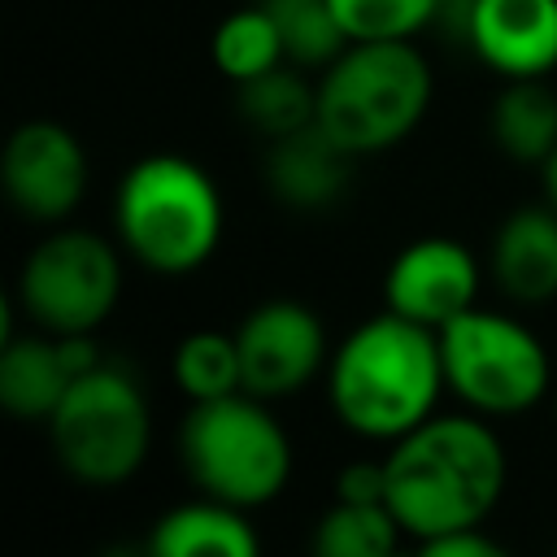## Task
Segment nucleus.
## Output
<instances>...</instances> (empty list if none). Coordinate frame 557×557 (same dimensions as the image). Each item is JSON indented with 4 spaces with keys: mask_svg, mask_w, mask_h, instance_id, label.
Listing matches in <instances>:
<instances>
[{
    "mask_svg": "<svg viewBox=\"0 0 557 557\" xmlns=\"http://www.w3.org/2000/svg\"><path fill=\"white\" fill-rule=\"evenodd\" d=\"M387 466V509L400 531L418 544L483 527L505 492V448L483 413H431L400 440H392Z\"/></svg>",
    "mask_w": 557,
    "mask_h": 557,
    "instance_id": "1",
    "label": "nucleus"
},
{
    "mask_svg": "<svg viewBox=\"0 0 557 557\" xmlns=\"http://www.w3.org/2000/svg\"><path fill=\"white\" fill-rule=\"evenodd\" d=\"M444 387L440 331L392 309L352 326L326 361V400L361 440H400L435 413Z\"/></svg>",
    "mask_w": 557,
    "mask_h": 557,
    "instance_id": "2",
    "label": "nucleus"
},
{
    "mask_svg": "<svg viewBox=\"0 0 557 557\" xmlns=\"http://www.w3.org/2000/svg\"><path fill=\"white\" fill-rule=\"evenodd\" d=\"M431 104V65L413 39L348 44L318 78V126L352 157L396 148Z\"/></svg>",
    "mask_w": 557,
    "mask_h": 557,
    "instance_id": "3",
    "label": "nucleus"
},
{
    "mask_svg": "<svg viewBox=\"0 0 557 557\" xmlns=\"http://www.w3.org/2000/svg\"><path fill=\"white\" fill-rule=\"evenodd\" d=\"M113 222L122 248L152 274H191L222 239V196L196 161L152 152L122 174Z\"/></svg>",
    "mask_w": 557,
    "mask_h": 557,
    "instance_id": "4",
    "label": "nucleus"
},
{
    "mask_svg": "<svg viewBox=\"0 0 557 557\" xmlns=\"http://www.w3.org/2000/svg\"><path fill=\"white\" fill-rule=\"evenodd\" d=\"M183 466L205 496L239 509L270 505L292 474V444L278 418L252 392L191 400L178 431Z\"/></svg>",
    "mask_w": 557,
    "mask_h": 557,
    "instance_id": "5",
    "label": "nucleus"
},
{
    "mask_svg": "<svg viewBox=\"0 0 557 557\" xmlns=\"http://www.w3.org/2000/svg\"><path fill=\"white\" fill-rule=\"evenodd\" d=\"M48 440L61 470L74 474L78 483L91 487L126 483L148 457V440H152L148 400L122 366L100 361L96 370L78 374L65 387L61 405L48 418Z\"/></svg>",
    "mask_w": 557,
    "mask_h": 557,
    "instance_id": "6",
    "label": "nucleus"
},
{
    "mask_svg": "<svg viewBox=\"0 0 557 557\" xmlns=\"http://www.w3.org/2000/svg\"><path fill=\"white\" fill-rule=\"evenodd\" d=\"M444 379L457 400L483 418L527 413L544 400L553 383L548 352L531 326L509 313L466 309L440 326Z\"/></svg>",
    "mask_w": 557,
    "mask_h": 557,
    "instance_id": "7",
    "label": "nucleus"
},
{
    "mask_svg": "<svg viewBox=\"0 0 557 557\" xmlns=\"http://www.w3.org/2000/svg\"><path fill=\"white\" fill-rule=\"evenodd\" d=\"M122 296V261L96 231H52L17 274V305L48 335H91Z\"/></svg>",
    "mask_w": 557,
    "mask_h": 557,
    "instance_id": "8",
    "label": "nucleus"
},
{
    "mask_svg": "<svg viewBox=\"0 0 557 557\" xmlns=\"http://www.w3.org/2000/svg\"><path fill=\"white\" fill-rule=\"evenodd\" d=\"M244 392L261 400L296 396L326 361V331L300 300H261L235 331Z\"/></svg>",
    "mask_w": 557,
    "mask_h": 557,
    "instance_id": "9",
    "label": "nucleus"
},
{
    "mask_svg": "<svg viewBox=\"0 0 557 557\" xmlns=\"http://www.w3.org/2000/svg\"><path fill=\"white\" fill-rule=\"evenodd\" d=\"M0 183L30 222H61L87 191V152L61 122H22L0 152Z\"/></svg>",
    "mask_w": 557,
    "mask_h": 557,
    "instance_id": "10",
    "label": "nucleus"
},
{
    "mask_svg": "<svg viewBox=\"0 0 557 557\" xmlns=\"http://www.w3.org/2000/svg\"><path fill=\"white\" fill-rule=\"evenodd\" d=\"M383 300L392 313L440 331L444 322L479 305V261L466 244L448 235L413 239L392 257Z\"/></svg>",
    "mask_w": 557,
    "mask_h": 557,
    "instance_id": "11",
    "label": "nucleus"
},
{
    "mask_svg": "<svg viewBox=\"0 0 557 557\" xmlns=\"http://www.w3.org/2000/svg\"><path fill=\"white\" fill-rule=\"evenodd\" d=\"M466 48L500 78L557 70V0H457Z\"/></svg>",
    "mask_w": 557,
    "mask_h": 557,
    "instance_id": "12",
    "label": "nucleus"
},
{
    "mask_svg": "<svg viewBox=\"0 0 557 557\" xmlns=\"http://www.w3.org/2000/svg\"><path fill=\"white\" fill-rule=\"evenodd\" d=\"M104 357L91 335H4L0 348V405L22 422H48L65 387L96 370Z\"/></svg>",
    "mask_w": 557,
    "mask_h": 557,
    "instance_id": "13",
    "label": "nucleus"
},
{
    "mask_svg": "<svg viewBox=\"0 0 557 557\" xmlns=\"http://www.w3.org/2000/svg\"><path fill=\"white\" fill-rule=\"evenodd\" d=\"M352 152L335 144L318 122L270 139L265 148V187L278 205L296 213H326L344 200L352 183Z\"/></svg>",
    "mask_w": 557,
    "mask_h": 557,
    "instance_id": "14",
    "label": "nucleus"
},
{
    "mask_svg": "<svg viewBox=\"0 0 557 557\" xmlns=\"http://www.w3.org/2000/svg\"><path fill=\"white\" fill-rule=\"evenodd\" d=\"M492 278L518 305L557 296V205H522L496 226Z\"/></svg>",
    "mask_w": 557,
    "mask_h": 557,
    "instance_id": "15",
    "label": "nucleus"
},
{
    "mask_svg": "<svg viewBox=\"0 0 557 557\" xmlns=\"http://www.w3.org/2000/svg\"><path fill=\"white\" fill-rule=\"evenodd\" d=\"M261 540L248 522V509L218 496L183 500L152 522L148 553L157 557H257Z\"/></svg>",
    "mask_w": 557,
    "mask_h": 557,
    "instance_id": "16",
    "label": "nucleus"
},
{
    "mask_svg": "<svg viewBox=\"0 0 557 557\" xmlns=\"http://www.w3.org/2000/svg\"><path fill=\"white\" fill-rule=\"evenodd\" d=\"M492 139L513 161H548L557 148V91L548 78H505L492 104Z\"/></svg>",
    "mask_w": 557,
    "mask_h": 557,
    "instance_id": "17",
    "label": "nucleus"
},
{
    "mask_svg": "<svg viewBox=\"0 0 557 557\" xmlns=\"http://www.w3.org/2000/svg\"><path fill=\"white\" fill-rule=\"evenodd\" d=\"M235 104L252 131H261L265 139H278L318 122V83H309L300 65L283 61L248 83H235Z\"/></svg>",
    "mask_w": 557,
    "mask_h": 557,
    "instance_id": "18",
    "label": "nucleus"
},
{
    "mask_svg": "<svg viewBox=\"0 0 557 557\" xmlns=\"http://www.w3.org/2000/svg\"><path fill=\"white\" fill-rule=\"evenodd\" d=\"M287 52H283V35L270 17V9L257 0V4H244L235 13H226L213 30V65L231 78V83H248L274 65H283Z\"/></svg>",
    "mask_w": 557,
    "mask_h": 557,
    "instance_id": "19",
    "label": "nucleus"
},
{
    "mask_svg": "<svg viewBox=\"0 0 557 557\" xmlns=\"http://www.w3.org/2000/svg\"><path fill=\"white\" fill-rule=\"evenodd\" d=\"M400 522L396 513L379 500H339L318 518L313 531V553L322 557H387L400 544Z\"/></svg>",
    "mask_w": 557,
    "mask_h": 557,
    "instance_id": "20",
    "label": "nucleus"
},
{
    "mask_svg": "<svg viewBox=\"0 0 557 557\" xmlns=\"http://www.w3.org/2000/svg\"><path fill=\"white\" fill-rule=\"evenodd\" d=\"M283 35V52L300 70H326L344 48L348 35L331 9V0H261Z\"/></svg>",
    "mask_w": 557,
    "mask_h": 557,
    "instance_id": "21",
    "label": "nucleus"
},
{
    "mask_svg": "<svg viewBox=\"0 0 557 557\" xmlns=\"http://www.w3.org/2000/svg\"><path fill=\"white\" fill-rule=\"evenodd\" d=\"M174 383L187 400H218L231 392H244V366L235 335L222 331H191L174 348Z\"/></svg>",
    "mask_w": 557,
    "mask_h": 557,
    "instance_id": "22",
    "label": "nucleus"
},
{
    "mask_svg": "<svg viewBox=\"0 0 557 557\" xmlns=\"http://www.w3.org/2000/svg\"><path fill=\"white\" fill-rule=\"evenodd\" d=\"M448 0H331L348 44L366 39H413L440 17Z\"/></svg>",
    "mask_w": 557,
    "mask_h": 557,
    "instance_id": "23",
    "label": "nucleus"
},
{
    "mask_svg": "<svg viewBox=\"0 0 557 557\" xmlns=\"http://www.w3.org/2000/svg\"><path fill=\"white\" fill-rule=\"evenodd\" d=\"M335 496L339 500H370V505H387V466L383 461H352L339 470L335 479Z\"/></svg>",
    "mask_w": 557,
    "mask_h": 557,
    "instance_id": "24",
    "label": "nucleus"
},
{
    "mask_svg": "<svg viewBox=\"0 0 557 557\" xmlns=\"http://www.w3.org/2000/svg\"><path fill=\"white\" fill-rule=\"evenodd\" d=\"M418 548L431 553V557H500V553H505L483 527H461V531L435 535V540H426V544H418Z\"/></svg>",
    "mask_w": 557,
    "mask_h": 557,
    "instance_id": "25",
    "label": "nucleus"
},
{
    "mask_svg": "<svg viewBox=\"0 0 557 557\" xmlns=\"http://www.w3.org/2000/svg\"><path fill=\"white\" fill-rule=\"evenodd\" d=\"M544 191H548V205H557V148L544 161Z\"/></svg>",
    "mask_w": 557,
    "mask_h": 557,
    "instance_id": "26",
    "label": "nucleus"
}]
</instances>
